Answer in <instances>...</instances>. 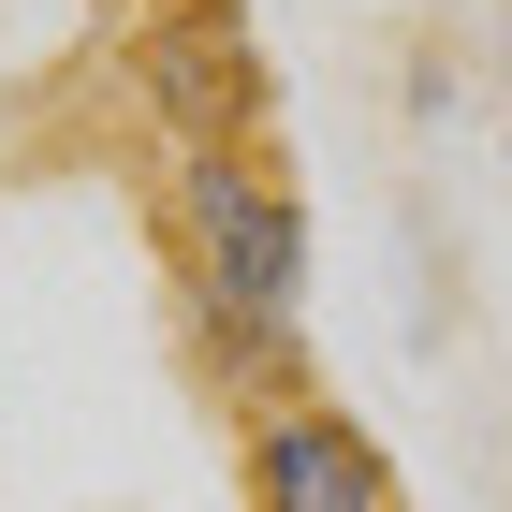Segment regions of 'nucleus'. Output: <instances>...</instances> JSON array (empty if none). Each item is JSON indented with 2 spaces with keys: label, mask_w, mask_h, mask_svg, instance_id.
I'll list each match as a JSON object with an SVG mask.
<instances>
[{
  "label": "nucleus",
  "mask_w": 512,
  "mask_h": 512,
  "mask_svg": "<svg viewBox=\"0 0 512 512\" xmlns=\"http://www.w3.org/2000/svg\"><path fill=\"white\" fill-rule=\"evenodd\" d=\"M498 191H512V132H498Z\"/></svg>",
  "instance_id": "obj_4"
},
{
  "label": "nucleus",
  "mask_w": 512,
  "mask_h": 512,
  "mask_svg": "<svg viewBox=\"0 0 512 512\" xmlns=\"http://www.w3.org/2000/svg\"><path fill=\"white\" fill-rule=\"evenodd\" d=\"M161 235H176V308L220 395H293L308 381V293H322V235L308 191L278 176V147H176L161 176Z\"/></svg>",
  "instance_id": "obj_1"
},
{
  "label": "nucleus",
  "mask_w": 512,
  "mask_h": 512,
  "mask_svg": "<svg viewBox=\"0 0 512 512\" xmlns=\"http://www.w3.org/2000/svg\"><path fill=\"white\" fill-rule=\"evenodd\" d=\"M235 483L249 512H410V469L381 454V425L366 410H337V395H249L235 425Z\"/></svg>",
  "instance_id": "obj_2"
},
{
  "label": "nucleus",
  "mask_w": 512,
  "mask_h": 512,
  "mask_svg": "<svg viewBox=\"0 0 512 512\" xmlns=\"http://www.w3.org/2000/svg\"><path fill=\"white\" fill-rule=\"evenodd\" d=\"M132 88L161 147H249L264 132V44L235 0H132Z\"/></svg>",
  "instance_id": "obj_3"
}]
</instances>
